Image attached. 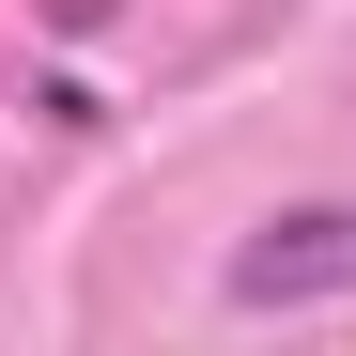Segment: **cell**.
I'll return each mask as SVG.
<instances>
[{"instance_id": "cell-1", "label": "cell", "mask_w": 356, "mask_h": 356, "mask_svg": "<svg viewBox=\"0 0 356 356\" xmlns=\"http://www.w3.org/2000/svg\"><path fill=\"white\" fill-rule=\"evenodd\" d=\"M217 294H232V310H310V294H356V202H294V217H264L248 248L217 264Z\"/></svg>"}]
</instances>
